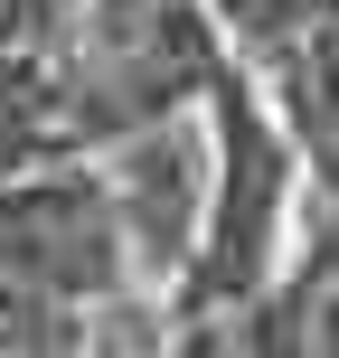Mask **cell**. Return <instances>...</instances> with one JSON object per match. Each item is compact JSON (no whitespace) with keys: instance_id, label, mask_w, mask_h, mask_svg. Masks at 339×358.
Returning <instances> with one entry per match:
<instances>
[{"instance_id":"6da1fadb","label":"cell","mask_w":339,"mask_h":358,"mask_svg":"<svg viewBox=\"0 0 339 358\" xmlns=\"http://www.w3.org/2000/svg\"><path fill=\"white\" fill-rule=\"evenodd\" d=\"M226 208H217V255H208V292H245L264 264L273 208H283V142L254 123V104L226 94Z\"/></svg>"},{"instance_id":"7a4b0ae2","label":"cell","mask_w":339,"mask_h":358,"mask_svg":"<svg viewBox=\"0 0 339 358\" xmlns=\"http://www.w3.org/2000/svg\"><path fill=\"white\" fill-rule=\"evenodd\" d=\"M292 85H302V123L330 132V123H339V0H321V10H311L302 76H292Z\"/></svg>"},{"instance_id":"3957f363","label":"cell","mask_w":339,"mask_h":358,"mask_svg":"<svg viewBox=\"0 0 339 358\" xmlns=\"http://www.w3.org/2000/svg\"><path fill=\"white\" fill-rule=\"evenodd\" d=\"M330 198H339V151H330ZM330 273H339V236H330Z\"/></svg>"}]
</instances>
